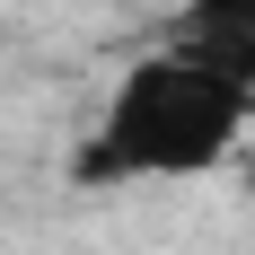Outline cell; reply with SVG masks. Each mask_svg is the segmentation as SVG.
Returning a JSON list of instances; mask_svg holds the SVG:
<instances>
[{
	"label": "cell",
	"instance_id": "obj_1",
	"mask_svg": "<svg viewBox=\"0 0 255 255\" xmlns=\"http://www.w3.org/2000/svg\"><path fill=\"white\" fill-rule=\"evenodd\" d=\"M255 97V44L194 26V44L158 53L124 79L88 141V176H194L238 141Z\"/></svg>",
	"mask_w": 255,
	"mask_h": 255
},
{
	"label": "cell",
	"instance_id": "obj_2",
	"mask_svg": "<svg viewBox=\"0 0 255 255\" xmlns=\"http://www.w3.org/2000/svg\"><path fill=\"white\" fill-rule=\"evenodd\" d=\"M194 26H211V35H238V44H255V0H194Z\"/></svg>",
	"mask_w": 255,
	"mask_h": 255
}]
</instances>
